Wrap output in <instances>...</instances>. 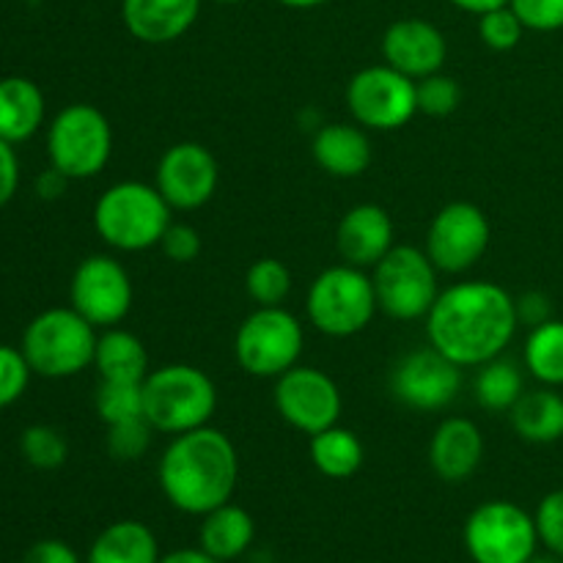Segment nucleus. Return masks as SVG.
Returning a JSON list of instances; mask_svg holds the SVG:
<instances>
[{"mask_svg":"<svg viewBox=\"0 0 563 563\" xmlns=\"http://www.w3.org/2000/svg\"><path fill=\"white\" fill-rule=\"evenodd\" d=\"M273 401L278 416L308 438L335 427L344 407L335 379L328 377L322 368L300 366V363L275 379Z\"/></svg>","mask_w":563,"mask_h":563,"instance_id":"12","label":"nucleus"},{"mask_svg":"<svg viewBox=\"0 0 563 563\" xmlns=\"http://www.w3.org/2000/svg\"><path fill=\"white\" fill-rule=\"evenodd\" d=\"M174 209L163 192L146 181H119L93 203V229L99 240L121 253H141L159 245Z\"/></svg>","mask_w":563,"mask_h":563,"instance_id":"4","label":"nucleus"},{"mask_svg":"<svg viewBox=\"0 0 563 563\" xmlns=\"http://www.w3.org/2000/svg\"><path fill=\"white\" fill-rule=\"evenodd\" d=\"M220 165L203 143L181 141L163 152L154 174V187L163 192L170 209L192 212L212 201L218 192Z\"/></svg>","mask_w":563,"mask_h":563,"instance_id":"15","label":"nucleus"},{"mask_svg":"<svg viewBox=\"0 0 563 563\" xmlns=\"http://www.w3.org/2000/svg\"><path fill=\"white\" fill-rule=\"evenodd\" d=\"M159 563H220V561H214L212 555L203 553L201 548H181V550H174V553L163 555Z\"/></svg>","mask_w":563,"mask_h":563,"instance_id":"44","label":"nucleus"},{"mask_svg":"<svg viewBox=\"0 0 563 563\" xmlns=\"http://www.w3.org/2000/svg\"><path fill=\"white\" fill-rule=\"evenodd\" d=\"M528 563H563V559H561V555L550 553V550H548V553H537Z\"/></svg>","mask_w":563,"mask_h":563,"instance_id":"47","label":"nucleus"},{"mask_svg":"<svg viewBox=\"0 0 563 563\" xmlns=\"http://www.w3.org/2000/svg\"><path fill=\"white\" fill-rule=\"evenodd\" d=\"M31 366H27L22 350L0 344V410L11 407L27 388L31 379Z\"/></svg>","mask_w":563,"mask_h":563,"instance_id":"36","label":"nucleus"},{"mask_svg":"<svg viewBox=\"0 0 563 563\" xmlns=\"http://www.w3.org/2000/svg\"><path fill=\"white\" fill-rule=\"evenodd\" d=\"M214 3H229L231 5V3H242V0H214Z\"/></svg>","mask_w":563,"mask_h":563,"instance_id":"48","label":"nucleus"},{"mask_svg":"<svg viewBox=\"0 0 563 563\" xmlns=\"http://www.w3.org/2000/svg\"><path fill=\"white\" fill-rule=\"evenodd\" d=\"M99 421L119 423L143 416V383H108L99 379L97 396H93Z\"/></svg>","mask_w":563,"mask_h":563,"instance_id":"31","label":"nucleus"},{"mask_svg":"<svg viewBox=\"0 0 563 563\" xmlns=\"http://www.w3.org/2000/svg\"><path fill=\"white\" fill-rule=\"evenodd\" d=\"M460 388L462 366L432 344L401 357L390 374V390L396 399L418 412L445 410L460 396Z\"/></svg>","mask_w":563,"mask_h":563,"instance_id":"16","label":"nucleus"},{"mask_svg":"<svg viewBox=\"0 0 563 563\" xmlns=\"http://www.w3.org/2000/svg\"><path fill=\"white\" fill-rule=\"evenodd\" d=\"M22 563H80L75 550L60 539H42L25 553Z\"/></svg>","mask_w":563,"mask_h":563,"instance_id":"41","label":"nucleus"},{"mask_svg":"<svg viewBox=\"0 0 563 563\" xmlns=\"http://www.w3.org/2000/svg\"><path fill=\"white\" fill-rule=\"evenodd\" d=\"M152 423L146 421V416L130 418V421L110 423L108 427V451L121 462H135L152 445Z\"/></svg>","mask_w":563,"mask_h":563,"instance_id":"35","label":"nucleus"},{"mask_svg":"<svg viewBox=\"0 0 563 563\" xmlns=\"http://www.w3.org/2000/svg\"><path fill=\"white\" fill-rule=\"evenodd\" d=\"M44 121V93L31 77L11 75L0 80V137L22 143L38 132Z\"/></svg>","mask_w":563,"mask_h":563,"instance_id":"22","label":"nucleus"},{"mask_svg":"<svg viewBox=\"0 0 563 563\" xmlns=\"http://www.w3.org/2000/svg\"><path fill=\"white\" fill-rule=\"evenodd\" d=\"M245 291L256 306H284V300L291 291L289 267L273 256L256 258L247 267Z\"/></svg>","mask_w":563,"mask_h":563,"instance_id":"30","label":"nucleus"},{"mask_svg":"<svg viewBox=\"0 0 563 563\" xmlns=\"http://www.w3.org/2000/svg\"><path fill=\"white\" fill-rule=\"evenodd\" d=\"M432 258L427 251L412 245H394L374 264V295L379 311L399 322L427 319L434 300L440 297V284Z\"/></svg>","mask_w":563,"mask_h":563,"instance_id":"7","label":"nucleus"},{"mask_svg":"<svg viewBox=\"0 0 563 563\" xmlns=\"http://www.w3.org/2000/svg\"><path fill=\"white\" fill-rule=\"evenodd\" d=\"M383 58L401 75L421 80V77L443 71L449 58V44L443 31L421 16H405L388 25L383 36Z\"/></svg>","mask_w":563,"mask_h":563,"instance_id":"17","label":"nucleus"},{"mask_svg":"<svg viewBox=\"0 0 563 563\" xmlns=\"http://www.w3.org/2000/svg\"><path fill=\"white\" fill-rule=\"evenodd\" d=\"M550 300L548 295H542V291H528V295H522L520 300H517V317H520V324L526 322L528 328H537V324L548 322L550 317Z\"/></svg>","mask_w":563,"mask_h":563,"instance_id":"42","label":"nucleus"},{"mask_svg":"<svg viewBox=\"0 0 563 563\" xmlns=\"http://www.w3.org/2000/svg\"><path fill=\"white\" fill-rule=\"evenodd\" d=\"M311 154L324 174L339 176V179H355V176L366 174V168L372 165V141L361 124L335 121V124L319 126L311 143Z\"/></svg>","mask_w":563,"mask_h":563,"instance_id":"21","label":"nucleus"},{"mask_svg":"<svg viewBox=\"0 0 563 563\" xmlns=\"http://www.w3.org/2000/svg\"><path fill=\"white\" fill-rule=\"evenodd\" d=\"M484 460L482 429L471 418H445L429 440V465L443 482H467Z\"/></svg>","mask_w":563,"mask_h":563,"instance_id":"19","label":"nucleus"},{"mask_svg":"<svg viewBox=\"0 0 563 563\" xmlns=\"http://www.w3.org/2000/svg\"><path fill=\"white\" fill-rule=\"evenodd\" d=\"M93 366L108 383H143L148 377V352L135 333L124 328H104L97 339Z\"/></svg>","mask_w":563,"mask_h":563,"instance_id":"25","label":"nucleus"},{"mask_svg":"<svg viewBox=\"0 0 563 563\" xmlns=\"http://www.w3.org/2000/svg\"><path fill=\"white\" fill-rule=\"evenodd\" d=\"M517 328V300L493 280L449 286L427 317L429 344L462 368L484 366L504 355Z\"/></svg>","mask_w":563,"mask_h":563,"instance_id":"1","label":"nucleus"},{"mask_svg":"<svg viewBox=\"0 0 563 563\" xmlns=\"http://www.w3.org/2000/svg\"><path fill=\"white\" fill-rule=\"evenodd\" d=\"M511 429L526 443L548 445L563 438V396L553 388L526 390L509 410Z\"/></svg>","mask_w":563,"mask_h":563,"instance_id":"26","label":"nucleus"},{"mask_svg":"<svg viewBox=\"0 0 563 563\" xmlns=\"http://www.w3.org/2000/svg\"><path fill=\"white\" fill-rule=\"evenodd\" d=\"M157 537L141 520H119L93 539L86 563H159Z\"/></svg>","mask_w":563,"mask_h":563,"instance_id":"24","label":"nucleus"},{"mask_svg":"<svg viewBox=\"0 0 563 563\" xmlns=\"http://www.w3.org/2000/svg\"><path fill=\"white\" fill-rule=\"evenodd\" d=\"M16 187H20V159H16L14 143L0 137V207L14 198Z\"/></svg>","mask_w":563,"mask_h":563,"instance_id":"40","label":"nucleus"},{"mask_svg":"<svg viewBox=\"0 0 563 563\" xmlns=\"http://www.w3.org/2000/svg\"><path fill=\"white\" fill-rule=\"evenodd\" d=\"M394 220L379 203H357L341 218L335 247L346 264L374 269V264L394 247Z\"/></svg>","mask_w":563,"mask_h":563,"instance_id":"18","label":"nucleus"},{"mask_svg":"<svg viewBox=\"0 0 563 563\" xmlns=\"http://www.w3.org/2000/svg\"><path fill=\"white\" fill-rule=\"evenodd\" d=\"M157 247L165 253V258H170V262L190 264L196 262L198 253H201V234L187 223H170Z\"/></svg>","mask_w":563,"mask_h":563,"instance_id":"39","label":"nucleus"},{"mask_svg":"<svg viewBox=\"0 0 563 563\" xmlns=\"http://www.w3.org/2000/svg\"><path fill=\"white\" fill-rule=\"evenodd\" d=\"M253 539H256V522L242 506L231 504V500L203 515L201 533H198L203 553H209L220 563L236 561L240 555H245L251 550Z\"/></svg>","mask_w":563,"mask_h":563,"instance_id":"23","label":"nucleus"},{"mask_svg":"<svg viewBox=\"0 0 563 563\" xmlns=\"http://www.w3.org/2000/svg\"><path fill=\"white\" fill-rule=\"evenodd\" d=\"M526 368L533 379L548 388L563 385V322L548 319V322L531 328L526 341Z\"/></svg>","mask_w":563,"mask_h":563,"instance_id":"29","label":"nucleus"},{"mask_svg":"<svg viewBox=\"0 0 563 563\" xmlns=\"http://www.w3.org/2000/svg\"><path fill=\"white\" fill-rule=\"evenodd\" d=\"M302 344L306 333L295 313L284 306H258L236 330L234 355L251 377L278 379L300 363Z\"/></svg>","mask_w":563,"mask_h":563,"instance_id":"8","label":"nucleus"},{"mask_svg":"<svg viewBox=\"0 0 563 563\" xmlns=\"http://www.w3.org/2000/svg\"><path fill=\"white\" fill-rule=\"evenodd\" d=\"M275 3L286 5V9H317V5L328 3V0H275Z\"/></svg>","mask_w":563,"mask_h":563,"instance_id":"46","label":"nucleus"},{"mask_svg":"<svg viewBox=\"0 0 563 563\" xmlns=\"http://www.w3.org/2000/svg\"><path fill=\"white\" fill-rule=\"evenodd\" d=\"M69 300L93 328H115L132 308V278L113 256H88L77 264L69 284Z\"/></svg>","mask_w":563,"mask_h":563,"instance_id":"14","label":"nucleus"},{"mask_svg":"<svg viewBox=\"0 0 563 563\" xmlns=\"http://www.w3.org/2000/svg\"><path fill=\"white\" fill-rule=\"evenodd\" d=\"M218 410V388L203 368L168 363L143 379V416L159 434H185L209 427Z\"/></svg>","mask_w":563,"mask_h":563,"instance_id":"3","label":"nucleus"},{"mask_svg":"<svg viewBox=\"0 0 563 563\" xmlns=\"http://www.w3.org/2000/svg\"><path fill=\"white\" fill-rule=\"evenodd\" d=\"M451 5L462 11H471V14H487V11L500 9V5H509V0H449Z\"/></svg>","mask_w":563,"mask_h":563,"instance_id":"45","label":"nucleus"},{"mask_svg":"<svg viewBox=\"0 0 563 563\" xmlns=\"http://www.w3.org/2000/svg\"><path fill=\"white\" fill-rule=\"evenodd\" d=\"M522 394H526V383H522V372L517 363L495 357V361L478 366L476 379H473V396L484 410L509 412Z\"/></svg>","mask_w":563,"mask_h":563,"instance_id":"28","label":"nucleus"},{"mask_svg":"<svg viewBox=\"0 0 563 563\" xmlns=\"http://www.w3.org/2000/svg\"><path fill=\"white\" fill-rule=\"evenodd\" d=\"M20 449L27 465L36 467V471H58L66 462V456H69L66 438L55 427H47V423H33V427H27L22 432Z\"/></svg>","mask_w":563,"mask_h":563,"instance_id":"32","label":"nucleus"},{"mask_svg":"<svg viewBox=\"0 0 563 563\" xmlns=\"http://www.w3.org/2000/svg\"><path fill=\"white\" fill-rule=\"evenodd\" d=\"M97 328L75 308L42 311L22 333V355L33 374L47 379H66L93 366Z\"/></svg>","mask_w":563,"mask_h":563,"instance_id":"5","label":"nucleus"},{"mask_svg":"<svg viewBox=\"0 0 563 563\" xmlns=\"http://www.w3.org/2000/svg\"><path fill=\"white\" fill-rule=\"evenodd\" d=\"M157 478L174 509L203 517L231 500L240 482V456L220 429H192L170 440L159 456Z\"/></svg>","mask_w":563,"mask_h":563,"instance_id":"2","label":"nucleus"},{"mask_svg":"<svg viewBox=\"0 0 563 563\" xmlns=\"http://www.w3.org/2000/svg\"><path fill=\"white\" fill-rule=\"evenodd\" d=\"M522 33H526V25H522L511 5H500V9H493L478 16V36H482V42L489 49L509 53V49L520 44Z\"/></svg>","mask_w":563,"mask_h":563,"instance_id":"34","label":"nucleus"},{"mask_svg":"<svg viewBox=\"0 0 563 563\" xmlns=\"http://www.w3.org/2000/svg\"><path fill=\"white\" fill-rule=\"evenodd\" d=\"M533 520H537L539 542H542L550 553L561 555L563 559V489L544 495Z\"/></svg>","mask_w":563,"mask_h":563,"instance_id":"38","label":"nucleus"},{"mask_svg":"<svg viewBox=\"0 0 563 563\" xmlns=\"http://www.w3.org/2000/svg\"><path fill=\"white\" fill-rule=\"evenodd\" d=\"M49 165L69 179H91L113 154V126L108 115L86 102L60 110L47 132Z\"/></svg>","mask_w":563,"mask_h":563,"instance_id":"9","label":"nucleus"},{"mask_svg":"<svg viewBox=\"0 0 563 563\" xmlns=\"http://www.w3.org/2000/svg\"><path fill=\"white\" fill-rule=\"evenodd\" d=\"M416 97L418 113L432 115V119H445V115L456 113V108H460L462 88L451 75L434 71V75L416 80Z\"/></svg>","mask_w":563,"mask_h":563,"instance_id":"33","label":"nucleus"},{"mask_svg":"<svg viewBox=\"0 0 563 563\" xmlns=\"http://www.w3.org/2000/svg\"><path fill=\"white\" fill-rule=\"evenodd\" d=\"M363 456H366V451H363L361 438L352 429L335 423L324 432L311 434V462L322 476L335 478V482L352 478L361 471Z\"/></svg>","mask_w":563,"mask_h":563,"instance_id":"27","label":"nucleus"},{"mask_svg":"<svg viewBox=\"0 0 563 563\" xmlns=\"http://www.w3.org/2000/svg\"><path fill=\"white\" fill-rule=\"evenodd\" d=\"M346 108L363 130H399L418 113L416 80L388 64L366 66L346 86Z\"/></svg>","mask_w":563,"mask_h":563,"instance_id":"11","label":"nucleus"},{"mask_svg":"<svg viewBox=\"0 0 563 563\" xmlns=\"http://www.w3.org/2000/svg\"><path fill=\"white\" fill-rule=\"evenodd\" d=\"M526 31L553 33L563 27V0H509Z\"/></svg>","mask_w":563,"mask_h":563,"instance_id":"37","label":"nucleus"},{"mask_svg":"<svg viewBox=\"0 0 563 563\" xmlns=\"http://www.w3.org/2000/svg\"><path fill=\"white\" fill-rule=\"evenodd\" d=\"M308 322L330 339L363 333L379 311L372 275L341 262L322 269L308 289Z\"/></svg>","mask_w":563,"mask_h":563,"instance_id":"6","label":"nucleus"},{"mask_svg":"<svg viewBox=\"0 0 563 563\" xmlns=\"http://www.w3.org/2000/svg\"><path fill=\"white\" fill-rule=\"evenodd\" d=\"M66 185H69V176H64L58 168L49 165V168L36 179V192L38 198H44V201H55V198L64 196Z\"/></svg>","mask_w":563,"mask_h":563,"instance_id":"43","label":"nucleus"},{"mask_svg":"<svg viewBox=\"0 0 563 563\" xmlns=\"http://www.w3.org/2000/svg\"><path fill=\"white\" fill-rule=\"evenodd\" d=\"M462 539L473 563H528L542 544L533 515L511 500L476 506L465 520Z\"/></svg>","mask_w":563,"mask_h":563,"instance_id":"10","label":"nucleus"},{"mask_svg":"<svg viewBox=\"0 0 563 563\" xmlns=\"http://www.w3.org/2000/svg\"><path fill=\"white\" fill-rule=\"evenodd\" d=\"M201 0H121L124 27L143 44H170L198 20Z\"/></svg>","mask_w":563,"mask_h":563,"instance_id":"20","label":"nucleus"},{"mask_svg":"<svg viewBox=\"0 0 563 563\" xmlns=\"http://www.w3.org/2000/svg\"><path fill=\"white\" fill-rule=\"evenodd\" d=\"M493 229L482 207L451 201L432 218L427 231V256L440 273H465L487 253Z\"/></svg>","mask_w":563,"mask_h":563,"instance_id":"13","label":"nucleus"}]
</instances>
